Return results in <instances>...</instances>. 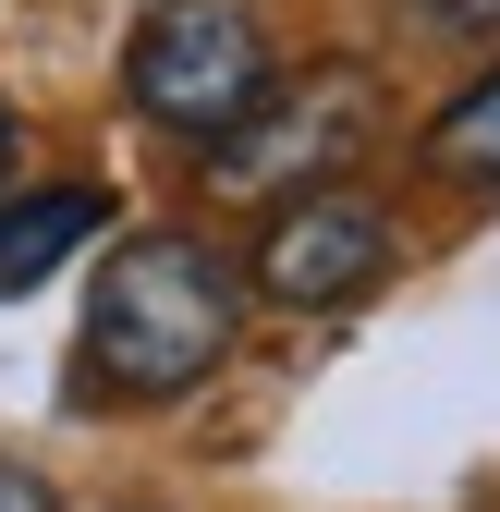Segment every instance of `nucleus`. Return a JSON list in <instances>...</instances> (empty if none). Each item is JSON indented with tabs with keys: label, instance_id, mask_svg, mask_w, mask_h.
Masks as SVG:
<instances>
[{
	"label": "nucleus",
	"instance_id": "obj_7",
	"mask_svg": "<svg viewBox=\"0 0 500 512\" xmlns=\"http://www.w3.org/2000/svg\"><path fill=\"white\" fill-rule=\"evenodd\" d=\"M427 37H500V0H403Z\"/></svg>",
	"mask_w": 500,
	"mask_h": 512
},
{
	"label": "nucleus",
	"instance_id": "obj_6",
	"mask_svg": "<svg viewBox=\"0 0 500 512\" xmlns=\"http://www.w3.org/2000/svg\"><path fill=\"white\" fill-rule=\"evenodd\" d=\"M427 171H452V183H500V61L427 122Z\"/></svg>",
	"mask_w": 500,
	"mask_h": 512
},
{
	"label": "nucleus",
	"instance_id": "obj_4",
	"mask_svg": "<svg viewBox=\"0 0 500 512\" xmlns=\"http://www.w3.org/2000/svg\"><path fill=\"white\" fill-rule=\"evenodd\" d=\"M391 256H403V220L366 196V183H318V196L257 208L244 281H257L269 305H293V317H342V305H366L391 281Z\"/></svg>",
	"mask_w": 500,
	"mask_h": 512
},
{
	"label": "nucleus",
	"instance_id": "obj_5",
	"mask_svg": "<svg viewBox=\"0 0 500 512\" xmlns=\"http://www.w3.org/2000/svg\"><path fill=\"white\" fill-rule=\"evenodd\" d=\"M110 232V183H37V196H0V305L74 269V244Z\"/></svg>",
	"mask_w": 500,
	"mask_h": 512
},
{
	"label": "nucleus",
	"instance_id": "obj_1",
	"mask_svg": "<svg viewBox=\"0 0 500 512\" xmlns=\"http://www.w3.org/2000/svg\"><path fill=\"white\" fill-rule=\"evenodd\" d=\"M244 342V281L208 232H122L98 256V293H86V403H183L208 391Z\"/></svg>",
	"mask_w": 500,
	"mask_h": 512
},
{
	"label": "nucleus",
	"instance_id": "obj_3",
	"mask_svg": "<svg viewBox=\"0 0 500 512\" xmlns=\"http://www.w3.org/2000/svg\"><path fill=\"white\" fill-rule=\"evenodd\" d=\"M366 122H379V86H366L354 61H318V74H281L220 147H196V171H208V196H232V208H281V196L342 183V159L366 147Z\"/></svg>",
	"mask_w": 500,
	"mask_h": 512
},
{
	"label": "nucleus",
	"instance_id": "obj_9",
	"mask_svg": "<svg viewBox=\"0 0 500 512\" xmlns=\"http://www.w3.org/2000/svg\"><path fill=\"white\" fill-rule=\"evenodd\" d=\"M0 171H13V110H0Z\"/></svg>",
	"mask_w": 500,
	"mask_h": 512
},
{
	"label": "nucleus",
	"instance_id": "obj_2",
	"mask_svg": "<svg viewBox=\"0 0 500 512\" xmlns=\"http://www.w3.org/2000/svg\"><path fill=\"white\" fill-rule=\"evenodd\" d=\"M269 86H281V49L257 25V0H147L122 37V98L183 147H220Z\"/></svg>",
	"mask_w": 500,
	"mask_h": 512
},
{
	"label": "nucleus",
	"instance_id": "obj_8",
	"mask_svg": "<svg viewBox=\"0 0 500 512\" xmlns=\"http://www.w3.org/2000/svg\"><path fill=\"white\" fill-rule=\"evenodd\" d=\"M0 512H61V500H49V476H37L25 452H0Z\"/></svg>",
	"mask_w": 500,
	"mask_h": 512
}]
</instances>
